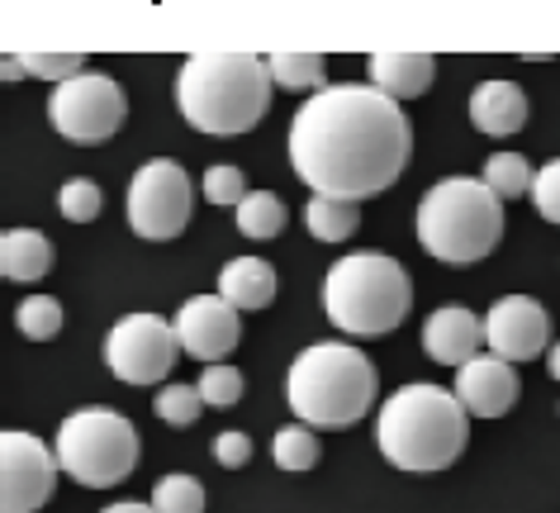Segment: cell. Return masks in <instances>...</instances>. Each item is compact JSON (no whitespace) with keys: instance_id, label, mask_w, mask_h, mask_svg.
Here are the masks:
<instances>
[{"instance_id":"5","label":"cell","mask_w":560,"mask_h":513,"mask_svg":"<svg viewBox=\"0 0 560 513\" xmlns=\"http://www.w3.org/2000/svg\"><path fill=\"white\" fill-rule=\"evenodd\" d=\"M413 281L385 253H347L324 276V314L347 338H385L409 318Z\"/></svg>"},{"instance_id":"4","label":"cell","mask_w":560,"mask_h":513,"mask_svg":"<svg viewBox=\"0 0 560 513\" xmlns=\"http://www.w3.org/2000/svg\"><path fill=\"white\" fill-rule=\"evenodd\" d=\"M375 366L352 342H314L290 362L285 399L304 428H347L375 405Z\"/></svg>"},{"instance_id":"20","label":"cell","mask_w":560,"mask_h":513,"mask_svg":"<svg viewBox=\"0 0 560 513\" xmlns=\"http://www.w3.org/2000/svg\"><path fill=\"white\" fill-rule=\"evenodd\" d=\"M304 229H310L318 243H347L361 229V205L357 200L310 196V205H304Z\"/></svg>"},{"instance_id":"11","label":"cell","mask_w":560,"mask_h":513,"mask_svg":"<svg viewBox=\"0 0 560 513\" xmlns=\"http://www.w3.org/2000/svg\"><path fill=\"white\" fill-rule=\"evenodd\" d=\"M58 452L24 428H5L0 433V513H34L44 509L52 490H58Z\"/></svg>"},{"instance_id":"6","label":"cell","mask_w":560,"mask_h":513,"mask_svg":"<svg viewBox=\"0 0 560 513\" xmlns=\"http://www.w3.org/2000/svg\"><path fill=\"white\" fill-rule=\"evenodd\" d=\"M503 238V200L475 176H446L418 205V243L446 267L485 261Z\"/></svg>"},{"instance_id":"24","label":"cell","mask_w":560,"mask_h":513,"mask_svg":"<svg viewBox=\"0 0 560 513\" xmlns=\"http://www.w3.org/2000/svg\"><path fill=\"white\" fill-rule=\"evenodd\" d=\"M480 182L494 190L499 200H513V196H532V182H537V172L527 166L523 152H494V158L485 162Z\"/></svg>"},{"instance_id":"22","label":"cell","mask_w":560,"mask_h":513,"mask_svg":"<svg viewBox=\"0 0 560 513\" xmlns=\"http://www.w3.org/2000/svg\"><path fill=\"white\" fill-rule=\"evenodd\" d=\"M271 456L280 470H290V476H304V470L318 466V456H324V447H318V433L304 423H290L280 428V433L271 438Z\"/></svg>"},{"instance_id":"27","label":"cell","mask_w":560,"mask_h":513,"mask_svg":"<svg viewBox=\"0 0 560 513\" xmlns=\"http://www.w3.org/2000/svg\"><path fill=\"white\" fill-rule=\"evenodd\" d=\"M152 509L158 513H205V485L195 476H162L152 490Z\"/></svg>"},{"instance_id":"30","label":"cell","mask_w":560,"mask_h":513,"mask_svg":"<svg viewBox=\"0 0 560 513\" xmlns=\"http://www.w3.org/2000/svg\"><path fill=\"white\" fill-rule=\"evenodd\" d=\"M101 205H105L101 186L86 182V176H72V182L58 190V210H62L67 224H91V219L101 214Z\"/></svg>"},{"instance_id":"17","label":"cell","mask_w":560,"mask_h":513,"mask_svg":"<svg viewBox=\"0 0 560 513\" xmlns=\"http://www.w3.org/2000/svg\"><path fill=\"white\" fill-rule=\"evenodd\" d=\"M432 77H438V58L432 53H371V86L385 91L395 105L418 101Z\"/></svg>"},{"instance_id":"34","label":"cell","mask_w":560,"mask_h":513,"mask_svg":"<svg viewBox=\"0 0 560 513\" xmlns=\"http://www.w3.org/2000/svg\"><path fill=\"white\" fill-rule=\"evenodd\" d=\"M0 77H5V81H20V77H30V72H24V62L15 58V53H10V58L0 62Z\"/></svg>"},{"instance_id":"13","label":"cell","mask_w":560,"mask_h":513,"mask_svg":"<svg viewBox=\"0 0 560 513\" xmlns=\"http://www.w3.org/2000/svg\"><path fill=\"white\" fill-rule=\"evenodd\" d=\"M176 338H180V352L186 357H200V362L219 366V357H229L237 342H243V318L229 300L219 295H195L176 310Z\"/></svg>"},{"instance_id":"1","label":"cell","mask_w":560,"mask_h":513,"mask_svg":"<svg viewBox=\"0 0 560 513\" xmlns=\"http://www.w3.org/2000/svg\"><path fill=\"white\" fill-rule=\"evenodd\" d=\"M413 129L404 105L375 86H328L290 119V166L314 196L371 200L404 176Z\"/></svg>"},{"instance_id":"25","label":"cell","mask_w":560,"mask_h":513,"mask_svg":"<svg viewBox=\"0 0 560 513\" xmlns=\"http://www.w3.org/2000/svg\"><path fill=\"white\" fill-rule=\"evenodd\" d=\"M15 58L24 62L30 77H44V81H52V86H62V81L86 72V53H67V48H24V53H15Z\"/></svg>"},{"instance_id":"28","label":"cell","mask_w":560,"mask_h":513,"mask_svg":"<svg viewBox=\"0 0 560 513\" xmlns=\"http://www.w3.org/2000/svg\"><path fill=\"white\" fill-rule=\"evenodd\" d=\"M247 196H252V190H247L243 166L214 162V166L205 172V200H209V205H219V210H233V214H237V205H243Z\"/></svg>"},{"instance_id":"26","label":"cell","mask_w":560,"mask_h":513,"mask_svg":"<svg viewBox=\"0 0 560 513\" xmlns=\"http://www.w3.org/2000/svg\"><path fill=\"white\" fill-rule=\"evenodd\" d=\"M15 324H20V333L30 342H48V338H58L62 333V304L52 295H30V300H20Z\"/></svg>"},{"instance_id":"15","label":"cell","mask_w":560,"mask_h":513,"mask_svg":"<svg viewBox=\"0 0 560 513\" xmlns=\"http://www.w3.org/2000/svg\"><path fill=\"white\" fill-rule=\"evenodd\" d=\"M423 348H428L432 362L460 371L466 362H475V357H480V348H489L485 318L470 314L466 304H442V310L423 324Z\"/></svg>"},{"instance_id":"19","label":"cell","mask_w":560,"mask_h":513,"mask_svg":"<svg viewBox=\"0 0 560 513\" xmlns=\"http://www.w3.org/2000/svg\"><path fill=\"white\" fill-rule=\"evenodd\" d=\"M0 271H5V281H44L52 271V238L38 229H10L5 238H0Z\"/></svg>"},{"instance_id":"10","label":"cell","mask_w":560,"mask_h":513,"mask_svg":"<svg viewBox=\"0 0 560 513\" xmlns=\"http://www.w3.org/2000/svg\"><path fill=\"white\" fill-rule=\"evenodd\" d=\"M176 362H180L176 324H166L158 314H129L105 333V366L124 385H158L172 376Z\"/></svg>"},{"instance_id":"7","label":"cell","mask_w":560,"mask_h":513,"mask_svg":"<svg viewBox=\"0 0 560 513\" xmlns=\"http://www.w3.org/2000/svg\"><path fill=\"white\" fill-rule=\"evenodd\" d=\"M58 466L86 490H109L129 480L138 466V433L133 423L115 409H77L58 428Z\"/></svg>"},{"instance_id":"16","label":"cell","mask_w":560,"mask_h":513,"mask_svg":"<svg viewBox=\"0 0 560 513\" xmlns=\"http://www.w3.org/2000/svg\"><path fill=\"white\" fill-rule=\"evenodd\" d=\"M470 124L489 138H513L527 124V95L517 81H480L470 91Z\"/></svg>"},{"instance_id":"21","label":"cell","mask_w":560,"mask_h":513,"mask_svg":"<svg viewBox=\"0 0 560 513\" xmlns=\"http://www.w3.org/2000/svg\"><path fill=\"white\" fill-rule=\"evenodd\" d=\"M266 67H271V81L280 91H328V62L324 53H271L266 58Z\"/></svg>"},{"instance_id":"3","label":"cell","mask_w":560,"mask_h":513,"mask_svg":"<svg viewBox=\"0 0 560 513\" xmlns=\"http://www.w3.org/2000/svg\"><path fill=\"white\" fill-rule=\"evenodd\" d=\"M271 67L257 53H195L176 72V105L200 133L237 138L271 109Z\"/></svg>"},{"instance_id":"29","label":"cell","mask_w":560,"mask_h":513,"mask_svg":"<svg viewBox=\"0 0 560 513\" xmlns=\"http://www.w3.org/2000/svg\"><path fill=\"white\" fill-rule=\"evenodd\" d=\"M152 409H158V419L162 423H172V428H190L195 419H200V409H205V399H200V385H166V390L152 399Z\"/></svg>"},{"instance_id":"35","label":"cell","mask_w":560,"mask_h":513,"mask_svg":"<svg viewBox=\"0 0 560 513\" xmlns=\"http://www.w3.org/2000/svg\"><path fill=\"white\" fill-rule=\"evenodd\" d=\"M101 513H158L152 504H138V499H124V504H109V509H101Z\"/></svg>"},{"instance_id":"23","label":"cell","mask_w":560,"mask_h":513,"mask_svg":"<svg viewBox=\"0 0 560 513\" xmlns=\"http://www.w3.org/2000/svg\"><path fill=\"white\" fill-rule=\"evenodd\" d=\"M237 229H243V238H276L280 229H285V200L276 196V190H252V196L237 205Z\"/></svg>"},{"instance_id":"2","label":"cell","mask_w":560,"mask_h":513,"mask_svg":"<svg viewBox=\"0 0 560 513\" xmlns=\"http://www.w3.org/2000/svg\"><path fill=\"white\" fill-rule=\"evenodd\" d=\"M375 442L385 462L409 476H438L466 452L470 413L456 390H442L432 381L399 385L375 413Z\"/></svg>"},{"instance_id":"9","label":"cell","mask_w":560,"mask_h":513,"mask_svg":"<svg viewBox=\"0 0 560 513\" xmlns=\"http://www.w3.org/2000/svg\"><path fill=\"white\" fill-rule=\"evenodd\" d=\"M190 176L172 158H152L133 172L129 182V229L148 243H172L190 224Z\"/></svg>"},{"instance_id":"12","label":"cell","mask_w":560,"mask_h":513,"mask_svg":"<svg viewBox=\"0 0 560 513\" xmlns=\"http://www.w3.org/2000/svg\"><path fill=\"white\" fill-rule=\"evenodd\" d=\"M485 338H489V352L503 357V362H532V357L556 348L551 314H546L532 295H503V300L489 304Z\"/></svg>"},{"instance_id":"32","label":"cell","mask_w":560,"mask_h":513,"mask_svg":"<svg viewBox=\"0 0 560 513\" xmlns=\"http://www.w3.org/2000/svg\"><path fill=\"white\" fill-rule=\"evenodd\" d=\"M532 210H537L546 224H560V158L537 166V182H532Z\"/></svg>"},{"instance_id":"8","label":"cell","mask_w":560,"mask_h":513,"mask_svg":"<svg viewBox=\"0 0 560 513\" xmlns=\"http://www.w3.org/2000/svg\"><path fill=\"white\" fill-rule=\"evenodd\" d=\"M48 119L67 143H109L124 119H129V95L115 77L105 72H81L48 95Z\"/></svg>"},{"instance_id":"31","label":"cell","mask_w":560,"mask_h":513,"mask_svg":"<svg viewBox=\"0 0 560 513\" xmlns=\"http://www.w3.org/2000/svg\"><path fill=\"white\" fill-rule=\"evenodd\" d=\"M200 399L209 409H229L243 399V371L229 366V362H219V366H205V376H200Z\"/></svg>"},{"instance_id":"14","label":"cell","mask_w":560,"mask_h":513,"mask_svg":"<svg viewBox=\"0 0 560 513\" xmlns=\"http://www.w3.org/2000/svg\"><path fill=\"white\" fill-rule=\"evenodd\" d=\"M517 371L513 362H503V357H475L456 371V395L460 405H466L470 419H503L513 405H517Z\"/></svg>"},{"instance_id":"18","label":"cell","mask_w":560,"mask_h":513,"mask_svg":"<svg viewBox=\"0 0 560 513\" xmlns=\"http://www.w3.org/2000/svg\"><path fill=\"white\" fill-rule=\"evenodd\" d=\"M219 295L229 300L237 314H243V310H266V304L276 300V267L266 257H233V261H223Z\"/></svg>"},{"instance_id":"36","label":"cell","mask_w":560,"mask_h":513,"mask_svg":"<svg viewBox=\"0 0 560 513\" xmlns=\"http://www.w3.org/2000/svg\"><path fill=\"white\" fill-rule=\"evenodd\" d=\"M546 366H551V376L560 381V342H556V348H551V352H546Z\"/></svg>"},{"instance_id":"33","label":"cell","mask_w":560,"mask_h":513,"mask_svg":"<svg viewBox=\"0 0 560 513\" xmlns=\"http://www.w3.org/2000/svg\"><path fill=\"white\" fill-rule=\"evenodd\" d=\"M214 462H219V466H229V470L247 466V462H252V438H247V433H237V428L219 433V438H214Z\"/></svg>"}]
</instances>
